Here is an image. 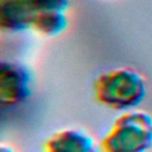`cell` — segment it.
Segmentation results:
<instances>
[{
  "label": "cell",
  "instance_id": "6da1fadb",
  "mask_svg": "<svg viewBox=\"0 0 152 152\" xmlns=\"http://www.w3.org/2000/svg\"><path fill=\"white\" fill-rule=\"evenodd\" d=\"M93 89L99 103L121 112L137 108L147 93L144 76L128 66L101 72L94 81Z\"/></svg>",
  "mask_w": 152,
  "mask_h": 152
},
{
  "label": "cell",
  "instance_id": "ba28073f",
  "mask_svg": "<svg viewBox=\"0 0 152 152\" xmlns=\"http://www.w3.org/2000/svg\"><path fill=\"white\" fill-rule=\"evenodd\" d=\"M0 152H15L11 146H7L5 144H1L0 146Z\"/></svg>",
  "mask_w": 152,
  "mask_h": 152
},
{
  "label": "cell",
  "instance_id": "7a4b0ae2",
  "mask_svg": "<svg viewBox=\"0 0 152 152\" xmlns=\"http://www.w3.org/2000/svg\"><path fill=\"white\" fill-rule=\"evenodd\" d=\"M152 147V116L145 110L124 112L100 142L101 152H148Z\"/></svg>",
  "mask_w": 152,
  "mask_h": 152
},
{
  "label": "cell",
  "instance_id": "8992f818",
  "mask_svg": "<svg viewBox=\"0 0 152 152\" xmlns=\"http://www.w3.org/2000/svg\"><path fill=\"white\" fill-rule=\"evenodd\" d=\"M68 27L66 12L50 11L34 14L31 28L45 37H55L61 34Z\"/></svg>",
  "mask_w": 152,
  "mask_h": 152
},
{
  "label": "cell",
  "instance_id": "5b68a950",
  "mask_svg": "<svg viewBox=\"0 0 152 152\" xmlns=\"http://www.w3.org/2000/svg\"><path fill=\"white\" fill-rule=\"evenodd\" d=\"M33 13L25 0H0V28L18 33L31 28Z\"/></svg>",
  "mask_w": 152,
  "mask_h": 152
},
{
  "label": "cell",
  "instance_id": "277c9868",
  "mask_svg": "<svg viewBox=\"0 0 152 152\" xmlns=\"http://www.w3.org/2000/svg\"><path fill=\"white\" fill-rule=\"evenodd\" d=\"M44 152H101V148L88 133L76 128H64L45 141Z\"/></svg>",
  "mask_w": 152,
  "mask_h": 152
},
{
  "label": "cell",
  "instance_id": "52a82bcc",
  "mask_svg": "<svg viewBox=\"0 0 152 152\" xmlns=\"http://www.w3.org/2000/svg\"><path fill=\"white\" fill-rule=\"evenodd\" d=\"M31 8L33 17L40 12H50V11H62L66 12L69 8V0H25Z\"/></svg>",
  "mask_w": 152,
  "mask_h": 152
},
{
  "label": "cell",
  "instance_id": "3957f363",
  "mask_svg": "<svg viewBox=\"0 0 152 152\" xmlns=\"http://www.w3.org/2000/svg\"><path fill=\"white\" fill-rule=\"evenodd\" d=\"M32 93V75L26 65L15 61L0 63V102L5 107L25 102Z\"/></svg>",
  "mask_w": 152,
  "mask_h": 152
}]
</instances>
